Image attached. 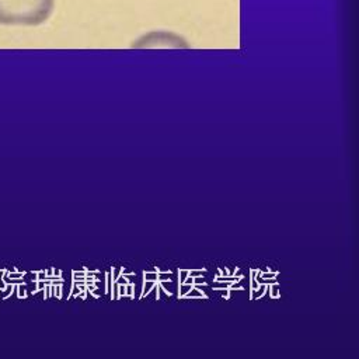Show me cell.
I'll return each mask as SVG.
<instances>
[{"label":"cell","mask_w":359,"mask_h":359,"mask_svg":"<svg viewBox=\"0 0 359 359\" xmlns=\"http://www.w3.org/2000/svg\"><path fill=\"white\" fill-rule=\"evenodd\" d=\"M55 0H0V24L32 27L45 22Z\"/></svg>","instance_id":"cell-1"}]
</instances>
